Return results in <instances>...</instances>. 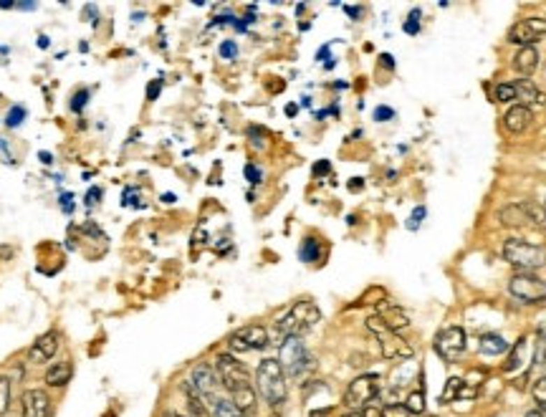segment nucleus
<instances>
[{"label": "nucleus", "instance_id": "obj_1", "mask_svg": "<svg viewBox=\"0 0 546 417\" xmlns=\"http://www.w3.org/2000/svg\"><path fill=\"white\" fill-rule=\"evenodd\" d=\"M256 382L261 397L271 407H281L286 402V397H289V384H286V374H283V367L278 365V359H264L258 365Z\"/></svg>", "mask_w": 546, "mask_h": 417}, {"label": "nucleus", "instance_id": "obj_2", "mask_svg": "<svg viewBox=\"0 0 546 417\" xmlns=\"http://www.w3.org/2000/svg\"><path fill=\"white\" fill-rule=\"evenodd\" d=\"M319 319H322V312L314 301H299V304L291 306L286 316L276 321V334L281 342L289 337H303L306 331L314 329Z\"/></svg>", "mask_w": 546, "mask_h": 417}, {"label": "nucleus", "instance_id": "obj_3", "mask_svg": "<svg viewBox=\"0 0 546 417\" xmlns=\"http://www.w3.org/2000/svg\"><path fill=\"white\" fill-rule=\"evenodd\" d=\"M278 365L283 367V374L291 379H301L314 370V359L309 349L301 342V337H289L281 342L278 349Z\"/></svg>", "mask_w": 546, "mask_h": 417}, {"label": "nucleus", "instance_id": "obj_4", "mask_svg": "<svg viewBox=\"0 0 546 417\" xmlns=\"http://www.w3.org/2000/svg\"><path fill=\"white\" fill-rule=\"evenodd\" d=\"M367 329L377 337V342H380V349H382V357L387 359V362H408V359L415 357L412 344H410V342H405V339H402L397 331H389L380 316H369L367 319Z\"/></svg>", "mask_w": 546, "mask_h": 417}, {"label": "nucleus", "instance_id": "obj_5", "mask_svg": "<svg viewBox=\"0 0 546 417\" xmlns=\"http://www.w3.org/2000/svg\"><path fill=\"white\" fill-rule=\"evenodd\" d=\"M503 261L511 263L513 268H519V271L531 273L546 263V248H541L536 243H529V240L511 238L503 243Z\"/></svg>", "mask_w": 546, "mask_h": 417}, {"label": "nucleus", "instance_id": "obj_6", "mask_svg": "<svg viewBox=\"0 0 546 417\" xmlns=\"http://www.w3.org/2000/svg\"><path fill=\"white\" fill-rule=\"evenodd\" d=\"M215 374H217V379H220V384H223L231 395L238 390L250 387L248 370H245L243 362H238L233 354H217L215 357Z\"/></svg>", "mask_w": 546, "mask_h": 417}, {"label": "nucleus", "instance_id": "obj_7", "mask_svg": "<svg viewBox=\"0 0 546 417\" xmlns=\"http://www.w3.org/2000/svg\"><path fill=\"white\" fill-rule=\"evenodd\" d=\"M508 293L519 298L521 304H541L546 298V281H541L533 273L521 271L508 281Z\"/></svg>", "mask_w": 546, "mask_h": 417}, {"label": "nucleus", "instance_id": "obj_8", "mask_svg": "<svg viewBox=\"0 0 546 417\" xmlns=\"http://www.w3.org/2000/svg\"><path fill=\"white\" fill-rule=\"evenodd\" d=\"M380 395V377L377 374H362L354 382H349L344 392V404L349 410H367V404Z\"/></svg>", "mask_w": 546, "mask_h": 417}, {"label": "nucleus", "instance_id": "obj_9", "mask_svg": "<svg viewBox=\"0 0 546 417\" xmlns=\"http://www.w3.org/2000/svg\"><path fill=\"white\" fill-rule=\"evenodd\" d=\"M433 346L445 362H458L466 351V331L461 326H447L435 337Z\"/></svg>", "mask_w": 546, "mask_h": 417}, {"label": "nucleus", "instance_id": "obj_10", "mask_svg": "<svg viewBox=\"0 0 546 417\" xmlns=\"http://www.w3.org/2000/svg\"><path fill=\"white\" fill-rule=\"evenodd\" d=\"M271 344V337L266 326L250 324L238 329L231 337V349L233 351H256V349H266Z\"/></svg>", "mask_w": 546, "mask_h": 417}, {"label": "nucleus", "instance_id": "obj_11", "mask_svg": "<svg viewBox=\"0 0 546 417\" xmlns=\"http://www.w3.org/2000/svg\"><path fill=\"white\" fill-rule=\"evenodd\" d=\"M546 36V20L544 18H526L516 23V26L508 31V43H519L521 48L533 46L539 38Z\"/></svg>", "mask_w": 546, "mask_h": 417}, {"label": "nucleus", "instance_id": "obj_12", "mask_svg": "<svg viewBox=\"0 0 546 417\" xmlns=\"http://www.w3.org/2000/svg\"><path fill=\"white\" fill-rule=\"evenodd\" d=\"M190 382L195 384V390L203 395V400L208 404H210L213 400H217V384H220V379H217V374H215V367L198 365L195 370H192Z\"/></svg>", "mask_w": 546, "mask_h": 417}, {"label": "nucleus", "instance_id": "obj_13", "mask_svg": "<svg viewBox=\"0 0 546 417\" xmlns=\"http://www.w3.org/2000/svg\"><path fill=\"white\" fill-rule=\"evenodd\" d=\"M20 410H23V417H51V397L43 390H26L20 397Z\"/></svg>", "mask_w": 546, "mask_h": 417}, {"label": "nucleus", "instance_id": "obj_14", "mask_svg": "<svg viewBox=\"0 0 546 417\" xmlns=\"http://www.w3.org/2000/svg\"><path fill=\"white\" fill-rule=\"evenodd\" d=\"M56 349H59V334L56 331H46L41 334L38 339L34 342V346L28 349V362L34 365H46L56 357Z\"/></svg>", "mask_w": 546, "mask_h": 417}, {"label": "nucleus", "instance_id": "obj_15", "mask_svg": "<svg viewBox=\"0 0 546 417\" xmlns=\"http://www.w3.org/2000/svg\"><path fill=\"white\" fill-rule=\"evenodd\" d=\"M531 119H533L531 109L524 104H516L503 114V126H506L511 134H524L529 126H531Z\"/></svg>", "mask_w": 546, "mask_h": 417}, {"label": "nucleus", "instance_id": "obj_16", "mask_svg": "<svg viewBox=\"0 0 546 417\" xmlns=\"http://www.w3.org/2000/svg\"><path fill=\"white\" fill-rule=\"evenodd\" d=\"M498 220H501V226H506V228H531L526 203H516V205L501 207Z\"/></svg>", "mask_w": 546, "mask_h": 417}, {"label": "nucleus", "instance_id": "obj_17", "mask_svg": "<svg viewBox=\"0 0 546 417\" xmlns=\"http://www.w3.org/2000/svg\"><path fill=\"white\" fill-rule=\"evenodd\" d=\"M182 392H185V397H187V412H190V417H213L208 402H205L203 395L195 390V384H192L190 379L182 382Z\"/></svg>", "mask_w": 546, "mask_h": 417}, {"label": "nucleus", "instance_id": "obj_18", "mask_svg": "<svg viewBox=\"0 0 546 417\" xmlns=\"http://www.w3.org/2000/svg\"><path fill=\"white\" fill-rule=\"evenodd\" d=\"M71 377H73L71 359H61V362H56V365L48 367L46 384H48V387H66V384L71 382Z\"/></svg>", "mask_w": 546, "mask_h": 417}, {"label": "nucleus", "instance_id": "obj_19", "mask_svg": "<svg viewBox=\"0 0 546 417\" xmlns=\"http://www.w3.org/2000/svg\"><path fill=\"white\" fill-rule=\"evenodd\" d=\"M380 319L385 321V326H387L389 331H402L410 326V314L402 312L400 306H382Z\"/></svg>", "mask_w": 546, "mask_h": 417}, {"label": "nucleus", "instance_id": "obj_20", "mask_svg": "<svg viewBox=\"0 0 546 417\" xmlns=\"http://www.w3.org/2000/svg\"><path fill=\"white\" fill-rule=\"evenodd\" d=\"M513 68L519 73H524V76H531V73L539 68V51L533 46L521 48V51L513 56Z\"/></svg>", "mask_w": 546, "mask_h": 417}, {"label": "nucleus", "instance_id": "obj_21", "mask_svg": "<svg viewBox=\"0 0 546 417\" xmlns=\"http://www.w3.org/2000/svg\"><path fill=\"white\" fill-rule=\"evenodd\" d=\"M516 87V101H524V106L526 104H544L546 96L536 89V84H533L531 79H521L513 84Z\"/></svg>", "mask_w": 546, "mask_h": 417}, {"label": "nucleus", "instance_id": "obj_22", "mask_svg": "<svg viewBox=\"0 0 546 417\" xmlns=\"http://www.w3.org/2000/svg\"><path fill=\"white\" fill-rule=\"evenodd\" d=\"M231 402L236 404V410L240 412V415H253V412H256V390H253V384L245 387V390L233 392Z\"/></svg>", "mask_w": 546, "mask_h": 417}, {"label": "nucleus", "instance_id": "obj_23", "mask_svg": "<svg viewBox=\"0 0 546 417\" xmlns=\"http://www.w3.org/2000/svg\"><path fill=\"white\" fill-rule=\"evenodd\" d=\"M508 342L498 334H486V337H480V344H478V351L483 357H498L503 351H508Z\"/></svg>", "mask_w": 546, "mask_h": 417}, {"label": "nucleus", "instance_id": "obj_24", "mask_svg": "<svg viewBox=\"0 0 546 417\" xmlns=\"http://www.w3.org/2000/svg\"><path fill=\"white\" fill-rule=\"evenodd\" d=\"M526 357H529V339H519V342H516V346H511V349H508V362L503 365V370H506V372L521 370V367L526 365Z\"/></svg>", "mask_w": 546, "mask_h": 417}, {"label": "nucleus", "instance_id": "obj_25", "mask_svg": "<svg viewBox=\"0 0 546 417\" xmlns=\"http://www.w3.org/2000/svg\"><path fill=\"white\" fill-rule=\"evenodd\" d=\"M319 256H322V245H319V240L316 238L303 240L301 248H299V258H301L303 263H314V261H319Z\"/></svg>", "mask_w": 546, "mask_h": 417}, {"label": "nucleus", "instance_id": "obj_26", "mask_svg": "<svg viewBox=\"0 0 546 417\" xmlns=\"http://www.w3.org/2000/svg\"><path fill=\"white\" fill-rule=\"evenodd\" d=\"M210 412H213V417H240V412L236 410V404H233L231 400H225V397L213 400Z\"/></svg>", "mask_w": 546, "mask_h": 417}, {"label": "nucleus", "instance_id": "obj_27", "mask_svg": "<svg viewBox=\"0 0 546 417\" xmlns=\"http://www.w3.org/2000/svg\"><path fill=\"white\" fill-rule=\"evenodd\" d=\"M405 402H408L405 407L410 410V415H422V412H425V395H422V390L410 392Z\"/></svg>", "mask_w": 546, "mask_h": 417}, {"label": "nucleus", "instance_id": "obj_28", "mask_svg": "<svg viewBox=\"0 0 546 417\" xmlns=\"http://www.w3.org/2000/svg\"><path fill=\"white\" fill-rule=\"evenodd\" d=\"M461 387H463V382L458 377L447 379L445 390H443V395H440V402L447 404V402H453V400H458V392H461Z\"/></svg>", "mask_w": 546, "mask_h": 417}, {"label": "nucleus", "instance_id": "obj_29", "mask_svg": "<svg viewBox=\"0 0 546 417\" xmlns=\"http://www.w3.org/2000/svg\"><path fill=\"white\" fill-rule=\"evenodd\" d=\"M533 402L539 404V410H546V377H539L531 387Z\"/></svg>", "mask_w": 546, "mask_h": 417}, {"label": "nucleus", "instance_id": "obj_30", "mask_svg": "<svg viewBox=\"0 0 546 417\" xmlns=\"http://www.w3.org/2000/svg\"><path fill=\"white\" fill-rule=\"evenodd\" d=\"M10 407V379L0 377V417L6 415Z\"/></svg>", "mask_w": 546, "mask_h": 417}, {"label": "nucleus", "instance_id": "obj_31", "mask_svg": "<svg viewBox=\"0 0 546 417\" xmlns=\"http://www.w3.org/2000/svg\"><path fill=\"white\" fill-rule=\"evenodd\" d=\"M496 101H501V104H511V101H516V87H513V84H498V87H496Z\"/></svg>", "mask_w": 546, "mask_h": 417}, {"label": "nucleus", "instance_id": "obj_32", "mask_svg": "<svg viewBox=\"0 0 546 417\" xmlns=\"http://www.w3.org/2000/svg\"><path fill=\"white\" fill-rule=\"evenodd\" d=\"M380 412H382V417H410V410L405 407V404H400V402L385 404Z\"/></svg>", "mask_w": 546, "mask_h": 417}, {"label": "nucleus", "instance_id": "obj_33", "mask_svg": "<svg viewBox=\"0 0 546 417\" xmlns=\"http://www.w3.org/2000/svg\"><path fill=\"white\" fill-rule=\"evenodd\" d=\"M362 301L364 304H380V301H387V291L380 288V286H375V288H369V291L364 293Z\"/></svg>", "mask_w": 546, "mask_h": 417}, {"label": "nucleus", "instance_id": "obj_34", "mask_svg": "<svg viewBox=\"0 0 546 417\" xmlns=\"http://www.w3.org/2000/svg\"><path fill=\"white\" fill-rule=\"evenodd\" d=\"M405 34H410V36H415V34H420V10L415 8L412 13H410V18L405 20Z\"/></svg>", "mask_w": 546, "mask_h": 417}, {"label": "nucleus", "instance_id": "obj_35", "mask_svg": "<svg viewBox=\"0 0 546 417\" xmlns=\"http://www.w3.org/2000/svg\"><path fill=\"white\" fill-rule=\"evenodd\" d=\"M23 119H26V109H23V106H13V109L8 112L6 124L8 126H20L23 124Z\"/></svg>", "mask_w": 546, "mask_h": 417}, {"label": "nucleus", "instance_id": "obj_36", "mask_svg": "<svg viewBox=\"0 0 546 417\" xmlns=\"http://www.w3.org/2000/svg\"><path fill=\"white\" fill-rule=\"evenodd\" d=\"M86 101H89V89H81V92H76L71 96V112L81 114V109L86 106Z\"/></svg>", "mask_w": 546, "mask_h": 417}, {"label": "nucleus", "instance_id": "obj_37", "mask_svg": "<svg viewBox=\"0 0 546 417\" xmlns=\"http://www.w3.org/2000/svg\"><path fill=\"white\" fill-rule=\"evenodd\" d=\"M220 56L228 59V61L238 59V43L236 41H223V43H220Z\"/></svg>", "mask_w": 546, "mask_h": 417}, {"label": "nucleus", "instance_id": "obj_38", "mask_svg": "<svg viewBox=\"0 0 546 417\" xmlns=\"http://www.w3.org/2000/svg\"><path fill=\"white\" fill-rule=\"evenodd\" d=\"M425 215H428V207H415V210H412V215H410V223H408V226H410V231H417V228H420V223H422V218H425Z\"/></svg>", "mask_w": 546, "mask_h": 417}, {"label": "nucleus", "instance_id": "obj_39", "mask_svg": "<svg viewBox=\"0 0 546 417\" xmlns=\"http://www.w3.org/2000/svg\"><path fill=\"white\" fill-rule=\"evenodd\" d=\"M243 173H245V180H248L250 185H258V182L264 180V173H261V170H258L256 165H245Z\"/></svg>", "mask_w": 546, "mask_h": 417}, {"label": "nucleus", "instance_id": "obj_40", "mask_svg": "<svg viewBox=\"0 0 546 417\" xmlns=\"http://www.w3.org/2000/svg\"><path fill=\"white\" fill-rule=\"evenodd\" d=\"M395 117V109H389V106H377L375 109V119L377 122H389Z\"/></svg>", "mask_w": 546, "mask_h": 417}, {"label": "nucleus", "instance_id": "obj_41", "mask_svg": "<svg viewBox=\"0 0 546 417\" xmlns=\"http://www.w3.org/2000/svg\"><path fill=\"white\" fill-rule=\"evenodd\" d=\"M159 92H162V81H159V79L150 81V87H147V101H155V99H157Z\"/></svg>", "mask_w": 546, "mask_h": 417}, {"label": "nucleus", "instance_id": "obj_42", "mask_svg": "<svg viewBox=\"0 0 546 417\" xmlns=\"http://www.w3.org/2000/svg\"><path fill=\"white\" fill-rule=\"evenodd\" d=\"M101 203V190L99 187H92V190L86 192V205H99Z\"/></svg>", "mask_w": 546, "mask_h": 417}, {"label": "nucleus", "instance_id": "obj_43", "mask_svg": "<svg viewBox=\"0 0 546 417\" xmlns=\"http://www.w3.org/2000/svg\"><path fill=\"white\" fill-rule=\"evenodd\" d=\"M331 173V165L326 162V159H322V162H316L314 165V175L316 177H324V175H329Z\"/></svg>", "mask_w": 546, "mask_h": 417}, {"label": "nucleus", "instance_id": "obj_44", "mask_svg": "<svg viewBox=\"0 0 546 417\" xmlns=\"http://www.w3.org/2000/svg\"><path fill=\"white\" fill-rule=\"evenodd\" d=\"M134 187H127L124 190V205H137V200H134Z\"/></svg>", "mask_w": 546, "mask_h": 417}, {"label": "nucleus", "instance_id": "obj_45", "mask_svg": "<svg viewBox=\"0 0 546 417\" xmlns=\"http://www.w3.org/2000/svg\"><path fill=\"white\" fill-rule=\"evenodd\" d=\"M61 207H64L66 212H71V195H69V192L61 195Z\"/></svg>", "mask_w": 546, "mask_h": 417}, {"label": "nucleus", "instance_id": "obj_46", "mask_svg": "<svg viewBox=\"0 0 546 417\" xmlns=\"http://www.w3.org/2000/svg\"><path fill=\"white\" fill-rule=\"evenodd\" d=\"M344 10H347V13L352 15L354 20H359V15H362V8H357V6H347Z\"/></svg>", "mask_w": 546, "mask_h": 417}, {"label": "nucleus", "instance_id": "obj_47", "mask_svg": "<svg viewBox=\"0 0 546 417\" xmlns=\"http://www.w3.org/2000/svg\"><path fill=\"white\" fill-rule=\"evenodd\" d=\"M380 59H382V64H385V66H387V68L395 66V61H392V56H387V53H382Z\"/></svg>", "mask_w": 546, "mask_h": 417}, {"label": "nucleus", "instance_id": "obj_48", "mask_svg": "<svg viewBox=\"0 0 546 417\" xmlns=\"http://www.w3.org/2000/svg\"><path fill=\"white\" fill-rule=\"evenodd\" d=\"M349 190H362V180L359 177L352 180V182H349Z\"/></svg>", "mask_w": 546, "mask_h": 417}, {"label": "nucleus", "instance_id": "obj_49", "mask_svg": "<svg viewBox=\"0 0 546 417\" xmlns=\"http://www.w3.org/2000/svg\"><path fill=\"white\" fill-rule=\"evenodd\" d=\"M539 337H541V339H544V342H546V316H544V319H541V321H539Z\"/></svg>", "mask_w": 546, "mask_h": 417}, {"label": "nucleus", "instance_id": "obj_50", "mask_svg": "<svg viewBox=\"0 0 546 417\" xmlns=\"http://www.w3.org/2000/svg\"><path fill=\"white\" fill-rule=\"evenodd\" d=\"M364 417H382V412L375 410V407H367V410H364Z\"/></svg>", "mask_w": 546, "mask_h": 417}, {"label": "nucleus", "instance_id": "obj_51", "mask_svg": "<svg viewBox=\"0 0 546 417\" xmlns=\"http://www.w3.org/2000/svg\"><path fill=\"white\" fill-rule=\"evenodd\" d=\"M15 8H20V10H34L36 3H15Z\"/></svg>", "mask_w": 546, "mask_h": 417}, {"label": "nucleus", "instance_id": "obj_52", "mask_svg": "<svg viewBox=\"0 0 546 417\" xmlns=\"http://www.w3.org/2000/svg\"><path fill=\"white\" fill-rule=\"evenodd\" d=\"M41 162H43V165H51L53 157H51V154H48V152H41Z\"/></svg>", "mask_w": 546, "mask_h": 417}, {"label": "nucleus", "instance_id": "obj_53", "mask_svg": "<svg viewBox=\"0 0 546 417\" xmlns=\"http://www.w3.org/2000/svg\"><path fill=\"white\" fill-rule=\"evenodd\" d=\"M296 112H299V106H296V104H289V106H286V114H289V117H294Z\"/></svg>", "mask_w": 546, "mask_h": 417}, {"label": "nucleus", "instance_id": "obj_54", "mask_svg": "<svg viewBox=\"0 0 546 417\" xmlns=\"http://www.w3.org/2000/svg\"><path fill=\"white\" fill-rule=\"evenodd\" d=\"M342 417H364V412H359V410H349L347 415H342Z\"/></svg>", "mask_w": 546, "mask_h": 417}, {"label": "nucleus", "instance_id": "obj_55", "mask_svg": "<svg viewBox=\"0 0 546 417\" xmlns=\"http://www.w3.org/2000/svg\"><path fill=\"white\" fill-rule=\"evenodd\" d=\"M0 256H3V258H8V256H13V251H10V248H0Z\"/></svg>", "mask_w": 546, "mask_h": 417}, {"label": "nucleus", "instance_id": "obj_56", "mask_svg": "<svg viewBox=\"0 0 546 417\" xmlns=\"http://www.w3.org/2000/svg\"><path fill=\"white\" fill-rule=\"evenodd\" d=\"M526 417H544V412H541V410H531V412H526Z\"/></svg>", "mask_w": 546, "mask_h": 417}, {"label": "nucleus", "instance_id": "obj_57", "mask_svg": "<svg viewBox=\"0 0 546 417\" xmlns=\"http://www.w3.org/2000/svg\"><path fill=\"white\" fill-rule=\"evenodd\" d=\"M162 200H165V203H175V195H170V192H167V195H162Z\"/></svg>", "mask_w": 546, "mask_h": 417}, {"label": "nucleus", "instance_id": "obj_58", "mask_svg": "<svg viewBox=\"0 0 546 417\" xmlns=\"http://www.w3.org/2000/svg\"><path fill=\"white\" fill-rule=\"evenodd\" d=\"M162 417H182V415H180V412H165Z\"/></svg>", "mask_w": 546, "mask_h": 417}, {"label": "nucleus", "instance_id": "obj_59", "mask_svg": "<svg viewBox=\"0 0 546 417\" xmlns=\"http://www.w3.org/2000/svg\"><path fill=\"white\" fill-rule=\"evenodd\" d=\"M271 417H281V415H276V412H273V415H271Z\"/></svg>", "mask_w": 546, "mask_h": 417}, {"label": "nucleus", "instance_id": "obj_60", "mask_svg": "<svg viewBox=\"0 0 546 417\" xmlns=\"http://www.w3.org/2000/svg\"><path fill=\"white\" fill-rule=\"evenodd\" d=\"M428 417H433V415H428Z\"/></svg>", "mask_w": 546, "mask_h": 417}, {"label": "nucleus", "instance_id": "obj_61", "mask_svg": "<svg viewBox=\"0 0 546 417\" xmlns=\"http://www.w3.org/2000/svg\"><path fill=\"white\" fill-rule=\"evenodd\" d=\"M544 210H546V207H544Z\"/></svg>", "mask_w": 546, "mask_h": 417}, {"label": "nucleus", "instance_id": "obj_62", "mask_svg": "<svg viewBox=\"0 0 546 417\" xmlns=\"http://www.w3.org/2000/svg\"><path fill=\"white\" fill-rule=\"evenodd\" d=\"M544 20H546V18H544Z\"/></svg>", "mask_w": 546, "mask_h": 417}]
</instances>
